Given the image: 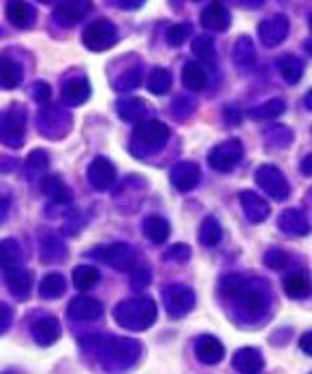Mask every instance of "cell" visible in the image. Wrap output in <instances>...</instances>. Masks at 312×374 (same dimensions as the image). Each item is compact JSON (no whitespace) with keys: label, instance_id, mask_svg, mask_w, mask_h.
<instances>
[{"label":"cell","instance_id":"36","mask_svg":"<svg viewBox=\"0 0 312 374\" xmlns=\"http://www.w3.org/2000/svg\"><path fill=\"white\" fill-rule=\"evenodd\" d=\"M171 88V73L167 69H154L148 78V90L152 95H165Z\"/></svg>","mask_w":312,"mask_h":374},{"label":"cell","instance_id":"1","mask_svg":"<svg viewBox=\"0 0 312 374\" xmlns=\"http://www.w3.org/2000/svg\"><path fill=\"white\" fill-rule=\"evenodd\" d=\"M114 319L118 321V325L133 331L148 329L156 319V304L150 297H135L120 301L114 308Z\"/></svg>","mask_w":312,"mask_h":374},{"label":"cell","instance_id":"41","mask_svg":"<svg viewBox=\"0 0 312 374\" xmlns=\"http://www.w3.org/2000/svg\"><path fill=\"white\" fill-rule=\"evenodd\" d=\"M141 84V67H133L129 71H124L118 80H116V88L118 90H133Z\"/></svg>","mask_w":312,"mask_h":374},{"label":"cell","instance_id":"50","mask_svg":"<svg viewBox=\"0 0 312 374\" xmlns=\"http://www.w3.org/2000/svg\"><path fill=\"white\" fill-rule=\"evenodd\" d=\"M20 167L18 159H11V156H0V173H11Z\"/></svg>","mask_w":312,"mask_h":374},{"label":"cell","instance_id":"9","mask_svg":"<svg viewBox=\"0 0 312 374\" xmlns=\"http://www.w3.org/2000/svg\"><path fill=\"white\" fill-rule=\"evenodd\" d=\"M163 297H165V304H167V310L171 316H184L193 304H195V295L188 287L184 284H171L163 291Z\"/></svg>","mask_w":312,"mask_h":374},{"label":"cell","instance_id":"5","mask_svg":"<svg viewBox=\"0 0 312 374\" xmlns=\"http://www.w3.org/2000/svg\"><path fill=\"white\" fill-rule=\"evenodd\" d=\"M37 129L45 137H50V139H54V137L60 139V137H65L69 133L71 118H69V114L63 107H58V105H45L39 112V116H37Z\"/></svg>","mask_w":312,"mask_h":374},{"label":"cell","instance_id":"55","mask_svg":"<svg viewBox=\"0 0 312 374\" xmlns=\"http://www.w3.org/2000/svg\"><path fill=\"white\" fill-rule=\"evenodd\" d=\"M310 48H312V43H310Z\"/></svg>","mask_w":312,"mask_h":374},{"label":"cell","instance_id":"6","mask_svg":"<svg viewBox=\"0 0 312 374\" xmlns=\"http://www.w3.org/2000/svg\"><path fill=\"white\" fill-rule=\"evenodd\" d=\"M95 259H99L101 263L109 265V267H116V269H133L137 265V259H135V250L129 246V244H122V242H116V244H107V246H99L90 252Z\"/></svg>","mask_w":312,"mask_h":374},{"label":"cell","instance_id":"48","mask_svg":"<svg viewBox=\"0 0 312 374\" xmlns=\"http://www.w3.org/2000/svg\"><path fill=\"white\" fill-rule=\"evenodd\" d=\"M33 95H35V99H37L39 103H48V101L52 99V88H50V84H45V82H39V84L35 86Z\"/></svg>","mask_w":312,"mask_h":374},{"label":"cell","instance_id":"26","mask_svg":"<svg viewBox=\"0 0 312 374\" xmlns=\"http://www.w3.org/2000/svg\"><path fill=\"white\" fill-rule=\"evenodd\" d=\"M240 297V304H242V310L250 316H257L265 310L267 306V297L261 289H250V287H244L242 293L237 295Z\"/></svg>","mask_w":312,"mask_h":374},{"label":"cell","instance_id":"53","mask_svg":"<svg viewBox=\"0 0 312 374\" xmlns=\"http://www.w3.org/2000/svg\"><path fill=\"white\" fill-rule=\"evenodd\" d=\"M118 7H120V9H139L141 5H139V3H120Z\"/></svg>","mask_w":312,"mask_h":374},{"label":"cell","instance_id":"18","mask_svg":"<svg viewBox=\"0 0 312 374\" xmlns=\"http://www.w3.org/2000/svg\"><path fill=\"white\" fill-rule=\"evenodd\" d=\"M5 14H7V20L20 31L31 28L35 24V18H37L33 7L28 3H24V0H11V3H7Z\"/></svg>","mask_w":312,"mask_h":374},{"label":"cell","instance_id":"21","mask_svg":"<svg viewBox=\"0 0 312 374\" xmlns=\"http://www.w3.org/2000/svg\"><path fill=\"white\" fill-rule=\"evenodd\" d=\"M201 24L205 31H212V33H220V31H227L229 24H231V18H229V11L220 5V3H212L203 16H201Z\"/></svg>","mask_w":312,"mask_h":374},{"label":"cell","instance_id":"28","mask_svg":"<svg viewBox=\"0 0 312 374\" xmlns=\"http://www.w3.org/2000/svg\"><path fill=\"white\" fill-rule=\"evenodd\" d=\"M67 257V244L58 235H45L41 242V261L43 263H60Z\"/></svg>","mask_w":312,"mask_h":374},{"label":"cell","instance_id":"3","mask_svg":"<svg viewBox=\"0 0 312 374\" xmlns=\"http://www.w3.org/2000/svg\"><path fill=\"white\" fill-rule=\"evenodd\" d=\"M26 133V109L20 105H11L0 112V144L20 150L24 146Z\"/></svg>","mask_w":312,"mask_h":374},{"label":"cell","instance_id":"29","mask_svg":"<svg viewBox=\"0 0 312 374\" xmlns=\"http://www.w3.org/2000/svg\"><path fill=\"white\" fill-rule=\"evenodd\" d=\"M233 365L242 374H257L261 370V365H263V359H261L259 351H254V348H242V351L235 353Z\"/></svg>","mask_w":312,"mask_h":374},{"label":"cell","instance_id":"51","mask_svg":"<svg viewBox=\"0 0 312 374\" xmlns=\"http://www.w3.org/2000/svg\"><path fill=\"white\" fill-rule=\"evenodd\" d=\"M301 351H306V353H310V355H312V331H310V333H306V336L301 338Z\"/></svg>","mask_w":312,"mask_h":374},{"label":"cell","instance_id":"39","mask_svg":"<svg viewBox=\"0 0 312 374\" xmlns=\"http://www.w3.org/2000/svg\"><path fill=\"white\" fill-rule=\"evenodd\" d=\"M233 58L237 65H250L254 60V48H252V41L248 37H240L235 41V52H233Z\"/></svg>","mask_w":312,"mask_h":374},{"label":"cell","instance_id":"25","mask_svg":"<svg viewBox=\"0 0 312 374\" xmlns=\"http://www.w3.org/2000/svg\"><path fill=\"white\" fill-rule=\"evenodd\" d=\"M240 201H242V208H244L246 216L250 218V223H261V220L269 214L267 203H265L259 195H254V193H250V191L240 193Z\"/></svg>","mask_w":312,"mask_h":374},{"label":"cell","instance_id":"14","mask_svg":"<svg viewBox=\"0 0 312 374\" xmlns=\"http://www.w3.org/2000/svg\"><path fill=\"white\" fill-rule=\"evenodd\" d=\"M67 314H69V319H75V321H95L103 314V306L92 297L80 295V297L71 299Z\"/></svg>","mask_w":312,"mask_h":374},{"label":"cell","instance_id":"45","mask_svg":"<svg viewBox=\"0 0 312 374\" xmlns=\"http://www.w3.org/2000/svg\"><path fill=\"white\" fill-rule=\"evenodd\" d=\"M9 212H11V193L5 186H0V223L9 218Z\"/></svg>","mask_w":312,"mask_h":374},{"label":"cell","instance_id":"44","mask_svg":"<svg viewBox=\"0 0 312 374\" xmlns=\"http://www.w3.org/2000/svg\"><path fill=\"white\" fill-rule=\"evenodd\" d=\"M165 259L167 261H176V263H184V261L190 259V248L186 244H176V246H171L165 252Z\"/></svg>","mask_w":312,"mask_h":374},{"label":"cell","instance_id":"34","mask_svg":"<svg viewBox=\"0 0 312 374\" xmlns=\"http://www.w3.org/2000/svg\"><path fill=\"white\" fill-rule=\"evenodd\" d=\"M222 237V229L218 225V220L214 216H208L203 223H201V229H199V240L203 246H216Z\"/></svg>","mask_w":312,"mask_h":374},{"label":"cell","instance_id":"12","mask_svg":"<svg viewBox=\"0 0 312 374\" xmlns=\"http://www.w3.org/2000/svg\"><path fill=\"white\" fill-rule=\"evenodd\" d=\"M254 180H257L259 186H263V188H265L271 197H276V199H284V197L289 195V186H286L282 173H280L276 167H269V165L259 167Z\"/></svg>","mask_w":312,"mask_h":374},{"label":"cell","instance_id":"49","mask_svg":"<svg viewBox=\"0 0 312 374\" xmlns=\"http://www.w3.org/2000/svg\"><path fill=\"white\" fill-rule=\"evenodd\" d=\"M284 263H286V255L280 250H269L265 257V265H269V267H282Z\"/></svg>","mask_w":312,"mask_h":374},{"label":"cell","instance_id":"20","mask_svg":"<svg viewBox=\"0 0 312 374\" xmlns=\"http://www.w3.org/2000/svg\"><path fill=\"white\" fill-rule=\"evenodd\" d=\"M195 353L203 363H218L225 357V346L214 336H201L195 344Z\"/></svg>","mask_w":312,"mask_h":374},{"label":"cell","instance_id":"31","mask_svg":"<svg viewBox=\"0 0 312 374\" xmlns=\"http://www.w3.org/2000/svg\"><path fill=\"white\" fill-rule=\"evenodd\" d=\"M116 109H118V116H120L124 122H135V120H139V118L144 116L146 105H144L141 99L129 97V99H120L118 105H116Z\"/></svg>","mask_w":312,"mask_h":374},{"label":"cell","instance_id":"38","mask_svg":"<svg viewBox=\"0 0 312 374\" xmlns=\"http://www.w3.org/2000/svg\"><path fill=\"white\" fill-rule=\"evenodd\" d=\"M282 112H284V103H282L280 99H276V101H267V103L261 105V107L250 109V116H252V120H267V118L280 116Z\"/></svg>","mask_w":312,"mask_h":374},{"label":"cell","instance_id":"46","mask_svg":"<svg viewBox=\"0 0 312 374\" xmlns=\"http://www.w3.org/2000/svg\"><path fill=\"white\" fill-rule=\"evenodd\" d=\"M148 280H150V272H148V267H139V265H135V267L131 269V282H133L135 287H146Z\"/></svg>","mask_w":312,"mask_h":374},{"label":"cell","instance_id":"40","mask_svg":"<svg viewBox=\"0 0 312 374\" xmlns=\"http://www.w3.org/2000/svg\"><path fill=\"white\" fill-rule=\"evenodd\" d=\"M193 52H195V56L201 58L203 63H210V65L214 63V41H212L208 35L195 39V43H193Z\"/></svg>","mask_w":312,"mask_h":374},{"label":"cell","instance_id":"43","mask_svg":"<svg viewBox=\"0 0 312 374\" xmlns=\"http://www.w3.org/2000/svg\"><path fill=\"white\" fill-rule=\"evenodd\" d=\"M188 33H190V26H188V24H178V26H171V28H169V33H167V43H169V46H173V48H178V46H182V43L186 41Z\"/></svg>","mask_w":312,"mask_h":374},{"label":"cell","instance_id":"10","mask_svg":"<svg viewBox=\"0 0 312 374\" xmlns=\"http://www.w3.org/2000/svg\"><path fill=\"white\" fill-rule=\"evenodd\" d=\"M88 182L95 191H107L116 182V167L107 159H95L88 167Z\"/></svg>","mask_w":312,"mask_h":374},{"label":"cell","instance_id":"11","mask_svg":"<svg viewBox=\"0 0 312 374\" xmlns=\"http://www.w3.org/2000/svg\"><path fill=\"white\" fill-rule=\"evenodd\" d=\"M90 9H92L90 3H80V0H73V3H58L54 9V20L60 26L71 28V26L80 24L88 16Z\"/></svg>","mask_w":312,"mask_h":374},{"label":"cell","instance_id":"52","mask_svg":"<svg viewBox=\"0 0 312 374\" xmlns=\"http://www.w3.org/2000/svg\"><path fill=\"white\" fill-rule=\"evenodd\" d=\"M301 171L308 173V176H312V156H308V159L301 163Z\"/></svg>","mask_w":312,"mask_h":374},{"label":"cell","instance_id":"17","mask_svg":"<svg viewBox=\"0 0 312 374\" xmlns=\"http://www.w3.org/2000/svg\"><path fill=\"white\" fill-rule=\"evenodd\" d=\"M199 178H201V171L195 163H178L171 169V182L182 193L193 191L199 184Z\"/></svg>","mask_w":312,"mask_h":374},{"label":"cell","instance_id":"22","mask_svg":"<svg viewBox=\"0 0 312 374\" xmlns=\"http://www.w3.org/2000/svg\"><path fill=\"white\" fill-rule=\"evenodd\" d=\"M33 282H35V276L31 269H11L7 272V284L11 289V293L20 299H26L31 295V289H33Z\"/></svg>","mask_w":312,"mask_h":374},{"label":"cell","instance_id":"37","mask_svg":"<svg viewBox=\"0 0 312 374\" xmlns=\"http://www.w3.org/2000/svg\"><path fill=\"white\" fill-rule=\"evenodd\" d=\"M50 169V154L45 150H33L26 159V171H28V178L33 180V176L37 173H45Z\"/></svg>","mask_w":312,"mask_h":374},{"label":"cell","instance_id":"32","mask_svg":"<svg viewBox=\"0 0 312 374\" xmlns=\"http://www.w3.org/2000/svg\"><path fill=\"white\" fill-rule=\"evenodd\" d=\"M182 82L190 90H203L205 84H208V75H205L203 67H199L195 63H188L182 71Z\"/></svg>","mask_w":312,"mask_h":374},{"label":"cell","instance_id":"30","mask_svg":"<svg viewBox=\"0 0 312 374\" xmlns=\"http://www.w3.org/2000/svg\"><path fill=\"white\" fill-rule=\"evenodd\" d=\"M144 233H146V237H148L150 242L163 244V242L169 237L171 227H169V223H167L163 216H148V218L144 220Z\"/></svg>","mask_w":312,"mask_h":374},{"label":"cell","instance_id":"13","mask_svg":"<svg viewBox=\"0 0 312 374\" xmlns=\"http://www.w3.org/2000/svg\"><path fill=\"white\" fill-rule=\"evenodd\" d=\"M90 92H92V90H90V82H88L86 78H71V80H67V82L63 84L60 97H63L65 105H69V107H80V105H84V103L88 101Z\"/></svg>","mask_w":312,"mask_h":374},{"label":"cell","instance_id":"47","mask_svg":"<svg viewBox=\"0 0 312 374\" xmlns=\"http://www.w3.org/2000/svg\"><path fill=\"white\" fill-rule=\"evenodd\" d=\"M11 316H14L11 308H9L7 304L0 301V336H3V333L9 329V325H11Z\"/></svg>","mask_w":312,"mask_h":374},{"label":"cell","instance_id":"23","mask_svg":"<svg viewBox=\"0 0 312 374\" xmlns=\"http://www.w3.org/2000/svg\"><path fill=\"white\" fill-rule=\"evenodd\" d=\"M22 246L16 237H7L0 242V265L5 267V272H11V269H18L22 267Z\"/></svg>","mask_w":312,"mask_h":374},{"label":"cell","instance_id":"33","mask_svg":"<svg viewBox=\"0 0 312 374\" xmlns=\"http://www.w3.org/2000/svg\"><path fill=\"white\" fill-rule=\"evenodd\" d=\"M312 289V282L306 274H289L284 278V291L291 297H303Z\"/></svg>","mask_w":312,"mask_h":374},{"label":"cell","instance_id":"16","mask_svg":"<svg viewBox=\"0 0 312 374\" xmlns=\"http://www.w3.org/2000/svg\"><path fill=\"white\" fill-rule=\"evenodd\" d=\"M41 191L50 201H54L58 205H71L73 203V191L58 176H45L41 180Z\"/></svg>","mask_w":312,"mask_h":374},{"label":"cell","instance_id":"7","mask_svg":"<svg viewBox=\"0 0 312 374\" xmlns=\"http://www.w3.org/2000/svg\"><path fill=\"white\" fill-rule=\"evenodd\" d=\"M169 139V127L158 122V120H146L141 122L135 133H133V146L131 148H141V150H158L167 144Z\"/></svg>","mask_w":312,"mask_h":374},{"label":"cell","instance_id":"4","mask_svg":"<svg viewBox=\"0 0 312 374\" xmlns=\"http://www.w3.org/2000/svg\"><path fill=\"white\" fill-rule=\"evenodd\" d=\"M82 43L90 52H105L118 43V28L109 20H97L84 31Z\"/></svg>","mask_w":312,"mask_h":374},{"label":"cell","instance_id":"27","mask_svg":"<svg viewBox=\"0 0 312 374\" xmlns=\"http://www.w3.org/2000/svg\"><path fill=\"white\" fill-rule=\"evenodd\" d=\"M65 293H67V278L58 272L43 276V280L39 282V295L43 299H58Z\"/></svg>","mask_w":312,"mask_h":374},{"label":"cell","instance_id":"42","mask_svg":"<svg viewBox=\"0 0 312 374\" xmlns=\"http://www.w3.org/2000/svg\"><path fill=\"white\" fill-rule=\"evenodd\" d=\"M244 287H246V280L237 274H229V276L222 278V293L229 295V297H237Z\"/></svg>","mask_w":312,"mask_h":374},{"label":"cell","instance_id":"54","mask_svg":"<svg viewBox=\"0 0 312 374\" xmlns=\"http://www.w3.org/2000/svg\"><path fill=\"white\" fill-rule=\"evenodd\" d=\"M5 374H16V372H5Z\"/></svg>","mask_w":312,"mask_h":374},{"label":"cell","instance_id":"8","mask_svg":"<svg viewBox=\"0 0 312 374\" xmlns=\"http://www.w3.org/2000/svg\"><path fill=\"white\" fill-rule=\"evenodd\" d=\"M244 156V148L237 139H229L220 146H216L210 156H208V163L210 167H214L216 171H231Z\"/></svg>","mask_w":312,"mask_h":374},{"label":"cell","instance_id":"24","mask_svg":"<svg viewBox=\"0 0 312 374\" xmlns=\"http://www.w3.org/2000/svg\"><path fill=\"white\" fill-rule=\"evenodd\" d=\"M22 80H24V71L20 63L11 58H0V88L14 90L22 84Z\"/></svg>","mask_w":312,"mask_h":374},{"label":"cell","instance_id":"15","mask_svg":"<svg viewBox=\"0 0 312 374\" xmlns=\"http://www.w3.org/2000/svg\"><path fill=\"white\" fill-rule=\"evenodd\" d=\"M31 333L37 344L41 346H52L60 338V323L54 316H41L33 323Z\"/></svg>","mask_w":312,"mask_h":374},{"label":"cell","instance_id":"2","mask_svg":"<svg viewBox=\"0 0 312 374\" xmlns=\"http://www.w3.org/2000/svg\"><path fill=\"white\" fill-rule=\"evenodd\" d=\"M97 355L107 370H124L133 365L139 357V344L131 338H109L101 340Z\"/></svg>","mask_w":312,"mask_h":374},{"label":"cell","instance_id":"19","mask_svg":"<svg viewBox=\"0 0 312 374\" xmlns=\"http://www.w3.org/2000/svg\"><path fill=\"white\" fill-rule=\"evenodd\" d=\"M286 31H289L286 18L276 16V18H271V20H267L259 26V37L265 46H278L286 37Z\"/></svg>","mask_w":312,"mask_h":374},{"label":"cell","instance_id":"35","mask_svg":"<svg viewBox=\"0 0 312 374\" xmlns=\"http://www.w3.org/2000/svg\"><path fill=\"white\" fill-rule=\"evenodd\" d=\"M99 272L95 269V267H90V265H77L75 269H73V284L80 289V291H88V289H92L97 282H99Z\"/></svg>","mask_w":312,"mask_h":374}]
</instances>
